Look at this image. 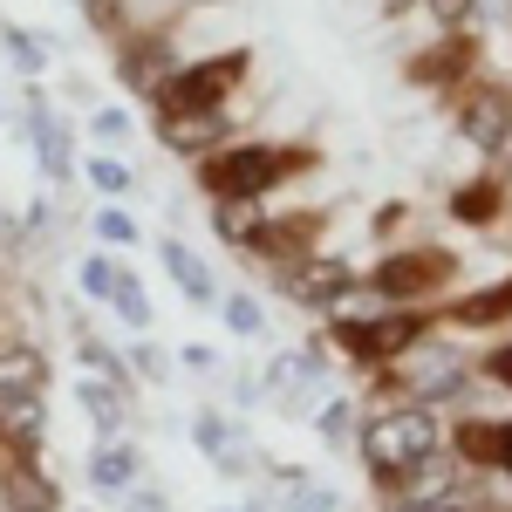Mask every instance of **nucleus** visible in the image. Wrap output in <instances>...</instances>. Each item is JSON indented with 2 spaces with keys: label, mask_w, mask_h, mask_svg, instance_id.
<instances>
[{
  "label": "nucleus",
  "mask_w": 512,
  "mask_h": 512,
  "mask_svg": "<svg viewBox=\"0 0 512 512\" xmlns=\"http://www.w3.org/2000/svg\"><path fill=\"white\" fill-rule=\"evenodd\" d=\"M512 315V280H499V287H485V294H465L458 308H451V321H465V328H492V321Z\"/></svg>",
  "instance_id": "obj_10"
},
{
  "label": "nucleus",
  "mask_w": 512,
  "mask_h": 512,
  "mask_svg": "<svg viewBox=\"0 0 512 512\" xmlns=\"http://www.w3.org/2000/svg\"><path fill=\"white\" fill-rule=\"evenodd\" d=\"M362 458H369V472L376 485H403V478L417 472L424 458H437V417L424 403H410V410H390V417H376L369 431H362Z\"/></svg>",
  "instance_id": "obj_1"
},
{
  "label": "nucleus",
  "mask_w": 512,
  "mask_h": 512,
  "mask_svg": "<svg viewBox=\"0 0 512 512\" xmlns=\"http://www.w3.org/2000/svg\"><path fill=\"white\" fill-rule=\"evenodd\" d=\"M451 212H458V219H465V226H485V219H492V212H499V185H465V192H458V205H451Z\"/></svg>",
  "instance_id": "obj_17"
},
{
  "label": "nucleus",
  "mask_w": 512,
  "mask_h": 512,
  "mask_svg": "<svg viewBox=\"0 0 512 512\" xmlns=\"http://www.w3.org/2000/svg\"><path fill=\"white\" fill-rule=\"evenodd\" d=\"M164 137H171L178 151H205V144L219 137V110H171V117H164Z\"/></svg>",
  "instance_id": "obj_11"
},
{
  "label": "nucleus",
  "mask_w": 512,
  "mask_h": 512,
  "mask_svg": "<svg viewBox=\"0 0 512 512\" xmlns=\"http://www.w3.org/2000/svg\"><path fill=\"white\" fill-rule=\"evenodd\" d=\"M417 335H424V321H417V315H383V321L342 315V321H335V342H342L355 362H390V355H403Z\"/></svg>",
  "instance_id": "obj_4"
},
{
  "label": "nucleus",
  "mask_w": 512,
  "mask_h": 512,
  "mask_svg": "<svg viewBox=\"0 0 512 512\" xmlns=\"http://www.w3.org/2000/svg\"><path fill=\"white\" fill-rule=\"evenodd\" d=\"M82 410H89V417H96V431H117L123 424V396L117 390H103V383H82Z\"/></svg>",
  "instance_id": "obj_16"
},
{
  "label": "nucleus",
  "mask_w": 512,
  "mask_h": 512,
  "mask_svg": "<svg viewBox=\"0 0 512 512\" xmlns=\"http://www.w3.org/2000/svg\"><path fill=\"white\" fill-rule=\"evenodd\" d=\"M164 267H171V280H178L192 301H212V294H219V287H212V274L198 267V253H192V246H178V239H164Z\"/></svg>",
  "instance_id": "obj_12"
},
{
  "label": "nucleus",
  "mask_w": 512,
  "mask_h": 512,
  "mask_svg": "<svg viewBox=\"0 0 512 512\" xmlns=\"http://www.w3.org/2000/svg\"><path fill=\"white\" fill-rule=\"evenodd\" d=\"M287 287H294L308 308H328V301L349 287V267H342V260H287Z\"/></svg>",
  "instance_id": "obj_7"
},
{
  "label": "nucleus",
  "mask_w": 512,
  "mask_h": 512,
  "mask_svg": "<svg viewBox=\"0 0 512 512\" xmlns=\"http://www.w3.org/2000/svg\"><path fill=\"white\" fill-rule=\"evenodd\" d=\"M96 233L110 239V246H130V239H137V219L117 212V205H103V212H96Z\"/></svg>",
  "instance_id": "obj_21"
},
{
  "label": "nucleus",
  "mask_w": 512,
  "mask_h": 512,
  "mask_svg": "<svg viewBox=\"0 0 512 512\" xmlns=\"http://www.w3.org/2000/svg\"><path fill=\"white\" fill-rule=\"evenodd\" d=\"M89 478H96V485H103V492H123V485H130V478H137V458H130V451H123V444H103V451H96V458H89Z\"/></svg>",
  "instance_id": "obj_14"
},
{
  "label": "nucleus",
  "mask_w": 512,
  "mask_h": 512,
  "mask_svg": "<svg viewBox=\"0 0 512 512\" xmlns=\"http://www.w3.org/2000/svg\"><path fill=\"white\" fill-rule=\"evenodd\" d=\"M424 7H431L437 21H472V7H478V0H424Z\"/></svg>",
  "instance_id": "obj_24"
},
{
  "label": "nucleus",
  "mask_w": 512,
  "mask_h": 512,
  "mask_svg": "<svg viewBox=\"0 0 512 512\" xmlns=\"http://www.w3.org/2000/svg\"><path fill=\"white\" fill-rule=\"evenodd\" d=\"M103 301H110V308H117L130 328H144V321H151V301H144V287L123 274V267H110V287H103Z\"/></svg>",
  "instance_id": "obj_13"
},
{
  "label": "nucleus",
  "mask_w": 512,
  "mask_h": 512,
  "mask_svg": "<svg viewBox=\"0 0 512 512\" xmlns=\"http://www.w3.org/2000/svg\"><path fill=\"white\" fill-rule=\"evenodd\" d=\"M89 185H96V192H130V171H123L117 158H89Z\"/></svg>",
  "instance_id": "obj_20"
},
{
  "label": "nucleus",
  "mask_w": 512,
  "mask_h": 512,
  "mask_svg": "<svg viewBox=\"0 0 512 512\" xmlns=\"http://www.w3.org/2000/svg\"><path fill=\"white\" fill-rule=\"evenodd\" d=\"M226 321H233V335H260V308L246 294H226Z\"/></svg>",
  "instance_id": "obj_22"
},
{
  "label": "nucleus",
  "mask_w": 512,
  "mask_h": 512,
  "mask_svg": "<svg viewBox=\"0 0 512 512\" xmlns=\"http://www.w3.org/2000/svg\"><path fill=\"white\" fill-rule=\"evenodd\" d=\"M123 130H130L123 110H96V137H123Z\"/></svg>",
  "instance_id": "obj_26"
},
{
  "label": "nucleus",
  "mask_w": 512,
  "mask_h": 512,
  "mask_svg": "<svg viewBox=\"0 0 512 512\" xmlns=\"http://www.w3.org/2000/svg\"><path fill=\"white\" fill-rule=\"evenodd\" d=\"M485 369H492V383H506V390H512V342H506V349H492Z\"/></svg>",
  "instance_id": "obj_27"
},
{
  "label": "nucleus",
  "mask_w": 512,
  "mask_h": 512,
  "mask_svg": "<svg viewBox=\"0 0 512 512\" xmlns=\"http://www.w3.org/2000/svg\"><path fill=\"white\" fill-rule=\"evenodd\" d=\"M417 390H424V396H458V390H465V362H451V355H431V362L417 369Z\"/></svg>",
  "instance_id": "obj_15"
},
{
  "label": "nucleus",
  "mask_w": 512,
  "mask_h": 512,
  "mask_svg": "<svg viewBox=\"0 0 512 512\" xmlns=\"http://www.w3.org/2000/svg\"><path fill=\"white\" fill-rule=\"evenodd\" d=\"M212 226H219L226 239H253V219H246V205H219V212H212Z\"/></svg>",
  "instance_id": "obj_23"
},
{
  "label": "nucleus",
  "mask_w": 512,
  "mask_h": 512,
  "mask_svg": "<svg viewBox=\"0 0 512 512\" xmlns=\"http://www.w3.org/2000/svg\"><path fill=\"white\" fill-rule=\"evenodd\" d=\"M0 512H55V492L35 478V465L0 472Z\"/></svg>",
  "instance_id": "obj_9"
},
{
  "label": "nucleus",
  "mask_w": 512,
  "mask_h": 512,
  "mask_svg": "<svg viewBox=\"0 0 512 512\" xmlns=\"http://www.w3.org/2000/svg\"><path fill=\"white\" fill-rule=\"evenodd\" d=\"M246 76V55H226V62H198V69H178V76L158 82V110H219V96Z\"/></svg>",
  "instance_id": "obj_3"
},
{
  "label": "nucleus",
  "mask_w": 512,
  "mask_h": 512,
  "mask_svg": "<svg viewBox=\"0 0 512 512\" xmlns=\"http://www.w3.org/2000/svg\"><path fill=\"white\" fill-rule=\"evenodd\" d=\"M458 130H465V144H472V151H506V137H512V96H499V89L465 96Z\"/></svg>",
  "instance_id": "obj_6"
},
{
  "label": "nucleus",
  "mask_w": 512,
  "mask_h": 512,
  "mask_svg": "<svg viewBox=\"0 0 512 512\" xmlns=\"http://www.w3.org/2000/svg\"><path fill=\"white\" fill-rule=\"evenodd\" d=\"M82 287H89V294H103V287H110V267H103V260H89V267H82Z\"/></svg>",
  "instance_id": "obj_29"
},
{
  "label": "nucleus",
  "mask_w": 512,
  "mask_h": 512,
  "mask_svg": "<svg viewBox=\"0 0 512 512\" xmlns=\"http://www.w3.org/2000/svg\"><path fill=\"white\" fill-rule=\"evenodd\" d=\"M321 437H342L349 431V403H328V410H321V424H315Z\"/></svg>",
  "instance_id": "obj_25"
},
{
  "label": "nucleus",
  "mask_w": 512,
  "mask_h": 512,
  "mask_svg": "<svg viewBox=\"0 0 512 512\" xmlns=\"http://www.w3.org/2000/svg\"><path fill=\"white\" fill-rule=\"evenodd\" d=\"M198 444H205L212 458H239V437H233V424H219V417H198Z\"/></svg>",
  "instance_id": "obj_18"
},
{
  "label": "nucleus",
  "mask_w": 512,
  "mask_h": 512,
  "mask_svg": "<svg viewBox=\"0 0 512 512\" xmlns=\"http://www.w3.org/2000/svg\"><path fill=\"white\" fill-rule=\"evenodd\" d=\"M492 444H499V424H465V431H458V451L478 458V465H492Z\"/></svg>",
  "instance_id": "obj_19"
},
{
  "label": "nucleus",
  "mask_w": 512,
  "mask_h": 512,
  "mask_svg": "<svg viewBox=\"0 0 512 512\" xmlns=\"http://www.w3.org/2000/svg\"><path fill=\"white\" fill-rule=\"evenodd\" d=\"M335 506V492H301V499H294V512H328Z\"/></svg>",
  "instance_id": "obj_30"
},
{
  "label": "nucleus",
  "mask_w": 512,
  "mask_h": 512,
  "mask_svg": "<svg viewBox=\"0 0 512 512\" xmlns=\"http://www.w3.org/2000/svg\"><path fill=\"white\" fill-rule=\"evenodd\" d=\"M437 512H465V506H437Z\"/></svg>",
  "instance_id": "obj_31"
},
{
  "label": "nucleus",
  "mask_w": 512,
  "mask_h": 512,
  "mask_svg": "<svg viewBox=\"0 0 512 512\" xmlns=\"http://www.w3.org/2000/svg\"><path fill=\"white\" fill-rule=\"evenodd\" d=\"M41 390H48V362L35 349H0V403L41 396Z\"/></svg>",
  "instance_id": "obj_8"
},
{
  "label": "nucleus",
  "mask_w": 512,
  "mask_h": 512,
  "mask_svg": "<svg viewBox=\"0 0 512 512\" xmlns=\"http://www.w3.org/2000/svg\"><path fill=\"white\" fill-rule=\"evenodd\" d=\"M451 267H458V260H451V253H431V246H424V253H396V260L376 267V287H383L390 301H410V294H431Z\"/></svg>",
  "instance_id": "obj_5"
},
{
  "label": "nucleus",
  "mask_w": 512,
  "mask_h": 512,
  "mask_svg": "<svg viewBox=\"0 0 512 512\" xmlns=\"http://www.w3.org/2000/svg\"><path fill=\"white\" fill-rule=\"evenodd\" d=\"M294 164L301 158H280L274 144H239V151H219V158L205 164V185H212V198H226V205H253L260 192H274Z\"/></svg>",
  "instance_id": "obj_2"
},
{
  "label": "nucleus",
  "mask_w": 512,
  "mask_h": 512,
  "mask_svg": "<svg viewBox=\"0 0 512 512\" xmlns=\"http://www.w3.org/2000/svg\"><path fill=\"white\" fill-rule=\"evenodd\" d=\"M492 465L512 478V424H499V444H492Z\"/></svg>",
  "instance_id": "obj_28"
}]
</instances>
